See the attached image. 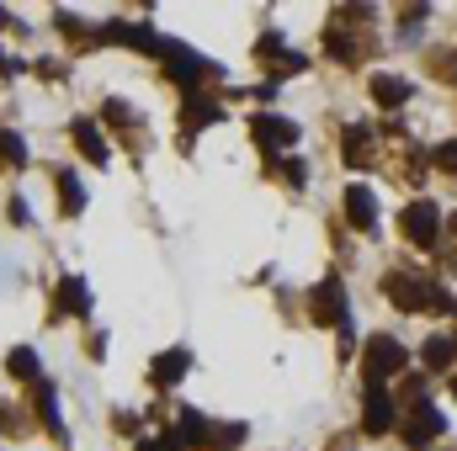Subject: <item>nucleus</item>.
<instances>
[{
	"mask_svg": "<svg viewBox=\"0 0 457 451\" xmlns=\"http://www.w3.org/2000/svg\"><path fill=\"white\" fill-rule=\"evenodd\" d=\"M75 144H80V154L91 160V165H107V138H102V127L91 122V117H75Z\"/></svg>",
	"mask_w": 457,
	"mask_h": 451,
	"instance_id": "9",
	"label": "nucleus"
},
{
	"mask_svg": "<svg viewBox=\"0 0 457 451\" xmlns=\"http://www.w3.org/2000/svg\"><path fill=\"white\" fill-rule=\"evenodd\" d=\"M59 192H64V213H80L86 208V192H80V181L70 170H59Z\"/></svg>",
	"mask_w": 457,
	"mask_h": 451,
	"instance_id": "19",
	"label": "nucleus"
},
{
	"mask_svg": "<svg viewBox=\"0 0 457 451\" xmlns=\"http://www.w3.org/2000/svg\"><path fill=\"white\" fill-rule=\"evenodd\" d=\"M282 170H287V181H293V186H303V176H309V170H303V160H287Z\"/></svg>",
	"mask_w": 457,
	"mask_h": 451,
	"instance_id": "22",
	"label": "nucleus"
},
{
	"mask_svg": "<svg viewBox=\"0 0 457 451\" xmlns=\"http://www.w3.org/2000/svg\"><path fill=\"white\" fill-rule=\"evenodd\" d=\"M404 314H442V308H453L447 303V292H436L426 276H415V271H388V287H383Z\"/></svg>",
	"mask_w": 457,
	"mask_h": 451,
	"instance_id": "1",
	"label": "nucleus"
},
{
	"mask_svg": "<svg viewBox=\"0 0 457 451\" xmlns=\"http://www.w3.org/2000/svg\"><path fill=\"white\" fill-rule=\"evenodd\" d=\"M399 228H404V239H410V244L431 250V244H436V234H442V208H436L431 197H415V202L399 213Z\"/></svg>",
	"mask_w": 457,
	"mask_h": 451,
	"instance_id": "4",
	"label": "nucleus"
},
{
	"mask_svg": "<svg viewBox=\"0 0 457 451\" xmlns=\"http://www.w3.org/2000/svg\"><path fill=\"white\" fill-rule=\"evenodd\" d=\"M345 218L356 228H378V202H372L367 186H351V192H345Z\"/></svg>",
	"mask_w": 457,
	"mask_h": 451,
	"instance_id": "10",
	"label": "nucleus"
},
{
	"mask_svg": "<svg viewBox=\"0 0 457 451\" xmlns=\"http://www.w3.org/2000/svg\"><path fill=\"white\" fill-rule=\"evenodd\" d=\"M138 451H176V441H144Z\"/></svg>",
	"mask_w": 457,
	"mask_h": 451,
	"instance_id": "23",
	"label": "nucleus"
},
{
	"mask_svg": "<svg viewBox=\"0 0 457 451\" xmlns=\"http://www.w3.org/2000/svg\"><path fill=\"white\" fill-rule=\"evenodd\" d=\"M187 366H192V350H181V345H176V350H165V356L154 361V382H160V388H170V382H181V377H187Z\"/></svg>",
	"mask_w": 457,
	"mask_h": 451,
	"instance_id": "12",
	"label": "nucleus"
},
{
	"mask_svg": "<svg viewBox=\"0 0 457 451\" xmlns=\"http://www.w3.org/2000/svg\"><path fill=\"white\" fill-rule=\"evenodd\" d=\"M341 149H345L351 165H367V160H372V138H367V127H345Z\"/></svg>",
	"mask_w": 457,
	"mask_h": 451,
	"instance_id": "16",
	"label": "nucleus"
},
{
	"mask_svg": "<svg viewBox=\"0 0 457 451\" xmlns=\"http://www.w3.org/2000/svg\"><path fill=\"white\" fill-rule=\"evenodd\" d=\"M420 356H426V366H431V372H442V366H453V361H457V345L447 335H431L426 345H420Z\"/></svg>",
	"mask_w": 457,
	"mask_h": 451,
	"instance_id": "15",
	"label": "nucleus"
},
{
	"mask_svg": "<svg viewBox=\"0 0 457 451\" xmlns=\"http://www.w3.org/2000/svg\"><path fill=\"white\" fill-rule=\"evenodd\" d=\"M361 425H367V436L394 430V398L383 393V382H367V414H361Z\"/></svg>",
	"mask_w": 457,
	"mask_h": 451,
	"instance_id": "8",
	"label": "nucleus"
},
{
	"mask_svg": "<svg viewBox=\"0 0 457 451\" xmlns=\"http://www.w3.org/2000/svg\"><path fill=\"white\" fill-rule=\"evenodd\" d=\"M436 165H442L447 176H457V138H447V144L436 149Z\"/></svg>",
	"mask_w": 457,
	"mask_h": 451,
	"instance_id": "21",
	"label": "nucleus"
},
{
	"mask_svg": "<svg viewBox=\"0 0 457 451\" xmlns=\"http://www.w3.org/2000/svg\"><path fill=\"white\" fill-rule=\"evenodd\" d=\"M309 319H314V324H351V319H345V282L341 276L314 282V292H309Z\"/></svg>",
	"mask_w": 457,
	"mask_h": 451,
	"instance_id": "5",
	"label": "nucleus"
},
{
	"mask_svg": "<svg viewBox=\"0 0 457 451\" xmlns=\"http://www.w3.org/2000/svg\"><path fill=\"white\" fill-rule=\"evenodd\" d=\"M59 308H64V314H91V292H86L80 276H64V282H59Z\"/></svg>",
	"mask_w": 457,
	"mask_h": 451,
	"instance_id": "13",
	"label": "nucleus"
},
{
	"mask_svg": "<svg viewBox=\"0 0 457 451\" xmlns=\"http://www.w3.org/2000/svg\"><path fill=\"white\" fill-rule=\"evenodd\" d=\"M160 59H165V75L170 80H181L187 91L197 86V80H208V75H219L203 53H192V48H181V43H170V37H160Z\"/></svg>",
	"mask_w": 457,
	"mask_h": 451,
	"instance_id": "3",
	"label": "nucleus"
},
{
	"mask_svg": "<svg viewBox=\"0 0 457 451\" xmlns=\"http://www.w3.org/2000/svg\"><path fill=\"white\" fill-rule=\"evenodd\" d=\"M453 398H457V372H453Z\"/></svg>",
	"mask_w": 457,
	"mask_h": 451,
	"instance_id": "25",
	"label": "nucleus"
},
{
	"mask_svg": "<svg viewBox=\"0 0 457 451\" xmlns=\"http://www.w3.org/2000/svg\"><path fill=\"white\" fill-rule=\"evenodd\" d=\"M219 102H208V96H187V107H181V122L187 127H208V122H219Z\"/></svg>",
	"mask_w": 457,
	"mask_h": 451,
	"instance_id": "14",
	"label": "nucleus"
},
{
	"mask_svg": "<svg viewBox=\"0 0 457 451\" xmlns=\"http://www.w3.org/2000/svg\"><path fill=\"white\" fill-rule=\"evenodd\" d=\"M442 425H447V420H442V409H436V404H415V414H410L399 430H404V441H410V447L420 451V447H431V441L442 436Z\"/></svg>",
	"mask_w": 457,
	"mask_h": 451,
	"instance_id": "6",
	"label": "nucleus"
},
{
	"mask_svg": "<svg viewBox=\"0 0 457 451\" xmlns=\"http://www.w3.org/2000/svg\"><path fill=\"white\" fill-rule=\"evenodd\" d=\"M5 366H11V377H21V382H43V372H37V356L21 345V350H11L5 356Z\"/></svg>",
	"mask_w": 457,
	"mask_h": 451,
	"instance_id": "17",
	"label": "nucleus"
},
{
	"mask_svg": "<svg viewBox=\"0 0 457 451\" xmlns=\"http://www.w3.org/2000/svg\"><path fill=\"white\" fill-rule=\"evenodd\" d=\"M447 228H453V239H457V213H453V218H447Z\"/></svg>",
	"mask_w": 457,
	"mask_h": 451,
	"instance_id": "24",
	"label": "nucleus"
},
{
	"mask_svg": "<svg viewBox=\"0 0 457 451\" xmlns=\"http://www.w3.org/2000/svg\"><path fill=\"white\" fill-rule=\"evenodd\" d=\"M250 133H255L261 149H293L298 144V122H287V117H255Z\"/></svg>",
	"mask_w": 457,
	"mask_h": 451,
	"instance_id": "7",
	"label": "nucleus"
},
{
	"mask_svg": "<svg viewBox=\"0 0 457 451\" xmlns=\"http://www.w3.org/2000/svg\"><path fill=\"white\" fill-rule=\"evenodd\" d=\"M0 160H5V165H21V160H27V144H21L16 133H0Z\"/></svg>",
	"mask_w": 457,
	"mask_h": 451,
	"instance_id": "20",
	"label": "nucleus"
},
{
	"mask_svg": "<svg viewBox=\"0 0 457 451\" xmlns=\"http://www.w3.org/2000/svg\"><path fill=\"white\" fill-rule=\"evenodd\" d=\"M372 102L378 107H404L410 102V80H399V75H372Z\"/></svg>",
	"mask_w": 457,
	"mask_h": 451,
	"instance_id": "11",
	"label": "nucleus"
},
{
	"mask_svg": "<svg viewBox=\"0 0 457 451\" xmlns=\"http://www.w3.org/2000/svg\"><path fill=\"white\" fill-rule=\"evenodd\" d=\"M361 366H367V382H388V377H399L410 366V350L394 335H372L367 350H361Z\"/></svg>",
	"mask_w": 457,
	"mask_h": 451,
	"instance_id": "2",
	"label": "nucleus"
},
{
	"mask_svg": "<svg viewBox=\"0 0 457 451\" xmlns=\"http://www.w3.org/2000/svg\"><path fill=\"white\" fill-rule=\"evenodd\" d=\"M37 409H43V425L64 436V420H59V393H54V382H37Z\"/></svg>",
	"mask_w": 457,
	"mask_h": 451,
	"instance_id": "18",
	"label": "nucleus"
}]
</instances>
